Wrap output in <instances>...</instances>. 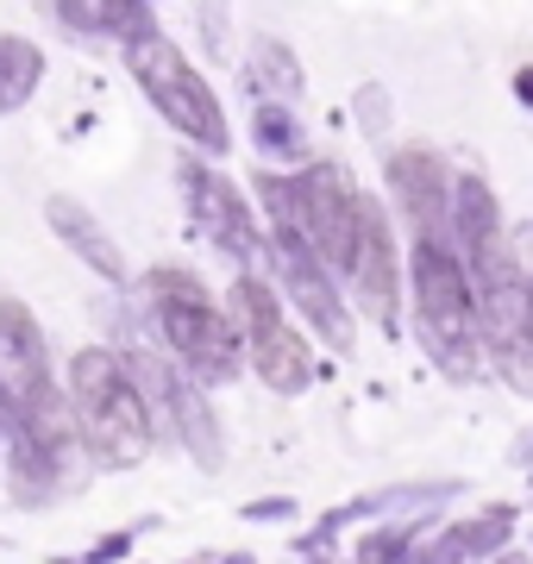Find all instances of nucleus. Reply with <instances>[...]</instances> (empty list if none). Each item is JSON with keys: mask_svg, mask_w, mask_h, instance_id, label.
Instances as JSON below:
<instances>
[{"mask_svg": "<svg viewBox=\"0 0 533 564\" xmlns=\"http://www.w3.org/2000/svg\"><path fill=\"white\" fill-rule=\"evenodd\" d=\"M351 270H358V289H365L370 314L390 326L395 321V251H390V226L370 202H358V239H351Z\"/></svg>", "mask_w": 533, "mask_h": 564, "instance_id": "8", "label": "nucleus"}, {"mask_svg": "<svg viewBox=\"0 0 533 564\" xmlns=\"http://www.w3.org/2000/svg\"><path fill=\"white\" fill-rule=\"evenodd\" d=\"M395 195L409 202L421 239H439L446 232V176H439V163L427 151H402L395 158Z\"/></svg>", "mask_w": 533, "mask_h": 564, "instance_id": "9", "label": "nucleus"}, {"mask_svg": "<svg viewBox=\"0 0 533 564\" xmlns=\"http://www.w3.org/2000/svg\"><path fill=\"white\" fill-rule=\"evenodd\" d=\"M239 307H246V339H251V358L276 389H302L308 383V351L302 339L289 333V321L276 314V295H270L258 276L239 282Z\"/></svg>", "mask_w": 533, "mask_h": 564, "instance_id": "6", "label": "nucleus"}, {"mask_svg": "<svg viewBox=\"0 0 533 564\" xmlns=\"http://www.w3.org/2000/svg\"><path fill=\"white\" fill-rule=\"evenodd\" d=\"M0 389L20 414H39L51 402V370H44V339L20 302H0Z\"/></svg>", "mask_w": 533, "mask_h": 564, "instance_id": "7", "label": "nucleus"}, {"mask_svg": "<svg viewBox=\"0 0 533 564\" xmlns=\"http://www.w3.org/2000/svg\"><path fill=\"white\" fill-rule=\"evenodd\" d=\"M527 289H533V282H527Z\"/></svg>", "mask_w": 533, "mask_h": 564, "instance_id": "13", "label": "nucleus"}, {"mask_svg": "<svg viewBox=\"0 0 533 564\" xmlns=\"http://www.w3.org/2000/svg\"><path fill=\"white\" fill-rule=\"evenodd\" d=\"M32 82H39V51L25 39H0V113L20 107L32 95Z\"/></svg>", "mask_w": 533, "mask_h": 564, "instance_id": "11", "label": "nucleus"}, {"mask_svg": "<svg viewBox=\"0 0 533 564\" xmlns=\"http://www.w3.org/2000/svg\"><path fill=\"white\" fill-rule=\"evenodd\" d=\"M76 421H83V440L95 445L101 464H139L144 445H151V421H144L139 389L126 383V370L113 351H83L76 370Z\"/></svg>", "mask_w": 533, "mask_h": 564, "instance_id": "1", "label": "nucleus"}, {"mask_svg": "<svg viewBox=\"0 0 533 564\" xmlns=\"http://www.w3.org/2000/svg\"><path fill=\"white\" fill-rule=\"evenodd\" d=\"M521 101H533V69H527V76H521Z\"/></svg>", "mask_w": 533, "mask_h": 564, "instance_id": "12", "label": "nucleus"}, {"mask_svg": "<svg viewBox=\"0 0 533 564\" xmlns=\"http://www.w3.org/2000/svg\"><path fill=\"white\" fill-rule=\"evenodd\" d=\"M289 226L314 245L320 263H351V239H358V195L346 188L339 170H308L302 182H289Z\"/></svg>", "mask_w": 533, "mask_h": 564, "instance_id": "5", "label": "nucleus"}, {"mask_svg": "<svg viewBox=\"0 0 533 564\" xmlns=\"http://www.w3.org/2000/svg\"><path fill=\"white\" fill-rule=\"evenodd\" d=\"M414 314H421L427 351L446 364V370L465 377V364H471L465 351H471V339H477L471 333L477 326V289L439 239H421V258H414Z\"/></svg>", "mask_w": 533, "mask_h": 564, "instance_id": "2", "label": "nucleus"}, {"mask_svg": "<svg viewBox=\"0 0 533 564\" xmlns=\"http://www.w3.org/2000/svg\"><path fill=\"white\" fill-rule=\"evenodd\" d=\"M51 226H57L63 239L76 245V251H83V258L95 263V270H101V276L126 282V258L113 251V239H107V232H101L95 220H88V214H83L76 202H63V195H57V202H51Z\"/></svg>", "mask_w": 533, "mask_h": 564, "instance_id": "10", "label": "nucleus"}, {"mask_svg": "<svg viewBox=\"0 0 533 564\" xmlns=\"http://www.w3.org/2000/svg\"><path fill=\"white\" fill-rule=\"evenodd\" d=\"M157 321H164V339L176 345V358L195 377H207V383L232 377V364H239L232 326H226V314L188 276H157Z\"/></svg>", "mask_w": 533, "mask_h": 564, "instance_id": "3", "label": "nucleus"}, {"mask_svg": "<svg viewBox=\"0 0 533 564\" xmlns=\"http://www.w3.org/2000/svg\"><path fill=\"white\" fill-rule=\"evenodd\" d=\"M132 76H139L144 95L176 120V132H188V139H202V144H226V120H220V107H214V95H207V82L176 57L170 39L139 32V39H132Z\"/></svg>", "mask_w": 533, "mask_h": 564, "instance_id": "4", "label": "nucleus"}]
</instances>
